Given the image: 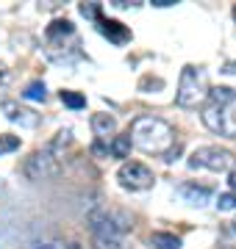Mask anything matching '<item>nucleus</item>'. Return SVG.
I'll use <instances>...</instances> for the list:
<instances>
[{"label": "nucleus", "instance_id": "obj_1", "mask_svg": "<svg viewBox=\"0 0 236 249\" xmlns=\"http://www.w3.org/2000/svg\"><path fill=\"white\" fill-rule=\"evenodd\" d=\"M234 103H236V89H231V86L209 89L206 103H203V124L211 133L236 136V122H234V114H231Z\"/></svg>", "mask_w": 236, "mask_h": 249}, {"label": "nucleus", "instance_id": "obj_2", "mask_svg": "<svg viewBox=\"0 0 236 249\" xmlns=\"http://www.w3.org/2000/svg\"><path fill=\"white\" fill-rule=\"evenodd\" d=\"M131 144H137L139 150L153 152V155H164L175 144V130L170 122H164L158 116H139L131 124Z\"/></svg>", "mask_w": 236, "mask_h": 249}, {"label": "nucleus", "instance_id": "obj_3", "mask_svg": "<svg viewBox=\"0 0 236 249\" xmlns=\"http://www.w3.org/2000/svg\"><path fill=\"white\" fill-rule=\"evenodd\" d=\"M206 94H209V78H206V70H203V67H195V64H186V67L181 70L178 91H175L178 106L195 108V106H200V103H206Z\"/></svg>", "mask_w": 236, "mask_h": 249}, {"label": "nucleus", "instance_id": "obj_4", "mask_svg": "<svg viewBox=\"0 0 236 249\" xmlns=\"http://www.w3.org/2000/svg\"><path fill=\"white\" fill-rule=\"evenodd\" d=\"M192 169H209V172H231L236 163V155L225 147H197L189 155Z\"/></svg>", "mask_w": 236, "mask_h": 249}, {"label": "nucleus", "instance_id": "obj_5", "mask_svg": "<svg viewBox=\"0 0 236 249\" xmlns=\"http://www.w3.org/2000/svg\"><path fill=\"white\" fill-rule=\"evenodd\" d=\"M89 227L95 235H125L131 230V219L117 211H95L89 216Z\"/></svg>", "mask_w": 236, "mask_h": 249}, {"label": "nucleus", "instance_id": "obj_6", "mask_svg": "<svg viewBox=\"0 0 236 249\" xmlns=\"http://www.w3.org/2000/svg\"><path fill=\"white\" fill-rule=\"evenodd\" d=\"M117 180L119 186L128 188V191H147V188L153 186V172L147 169L145 163H139V160H128L122 163L117 172Z\"/></svg>", "mask_w": 236, "mask_h": 249}, {"label": "nucleus", "instance_id": "obj_7", "mask_svg": "<svg viewBox=\"0 0 236 249\" xmlns=\"http://www.w3.org/2000/svg\"><path fill=\"white\" fill-rule=\"evenodd\" d=\"M22 172H25L28 180H47L59 172V160L47 150H37V152H31V158L25 160Z\"/></svg>", "mask_w": 236, "mask_h": 249}, {"label": "nucleus", "instance_id": "obj_8", "mask_svg": "<svg viewBox=\"0 0 236 249\" xmlns=\"http://www.w3.org/2000/svg\"><path fill=\"white\" fill-rule=\"evenodd\" d=\"M0 108H3L6 119H9V122H14V124H20V127H37V124L42 122V116H39L37 111L20 106V103H14V100H3V103H0Z\"/></svg>", "mask_w": 236, "mask_h": 249}, {"label": "nucleus", "instance_id": "obj_9", "mask_svg": "<svg viewBox=\"0 0 236 249\" xmlns=\"http://www.w3.org/2000/svg\"><path fill=\"white\" fill-rule=\"evenodd\" d=\"M95 22H98V31L109 42H114V45H125L128 39H131V31H128L122 22H117V19H109V17H103V14H98L95 17Z\"/></svg>", "mask_w": 236, "mask_h": 249}, {"label": "nucleus", "instance_id": "obj_10", "mask_svg": "<svg viewBox=\"0 0 236 249\" xmlns=\"http://www.w3.org/2000/svg\"><path fill=\"white\" fill-rule=\"evenodd\" d=\"M45 36H47L50 50H53V47H64V39H70V42L78 39V36H75V25L70 22V19H53V22L47 25Z\"/></svg>", "mask_w": 236, "mask_h": 249}, {"label": "nucleus", "instance_id": "obj_11", "mask_svg": "<svg viewBox=\"0 0 236 249\" xmlns=\"http://www.w3.org/2000/svg\"><path fill=\"white\" fill-rule=\"evenodd\" d=\"M178 194L186 199L189 205H206L211 199V188H206V186H197V183H183L181 188H178Z\"/></svg>", "mask_w": 236, "mask_h": 249}, {"label": "nucleus", "instance_id": "obj_12", "mask_svg": "<svg viewBox=\"0 0 236 249\" xmlns=\"http://www.w3.org/2000/svg\"><path fill=\"white\" fill-rule=\"evenodd\" d=\"M92 130H95V136L103 142V139L114 136V130H117V119H114L111 114H95L92 116Z\"/></svg>", "mask_w": 236, "mask_h": 249}, {"label": "nucleus", "instance_id": "obj_13", "mask_svg": "<svg viewBox=\"0 0 236 249\" xmlns=\"http://www.w3.org/2000/svg\"><path fill=\"white\" fill-rule=\"evenodd\" d=\"M150 244L156 249H181V238L173 235V232H153L150 235Z\"/></svg>", "mask_w": 236, "mask_h": 249}, {"label": "nucleus", "instance_id": "obj_14", "mask_svg": "<svg viewBox=\"0 0 236 249\" xmlns=\"http://www.w3.org/2000/svg\"><path fill=\"white\" fill-rule=\"evenodd\" d=\"M131 147H134V144H131V136L128 133H119V136L111 139V155H114V158H128V155H131Z\"/></svg>", "mask_w": 236, "mask_h": 249}, {"label": "nucleus", "instance_id": "obj_15", "mask_svg": "<svg viewBox=\"0 0 236 249\" xmlns=\"http://www.w3.org/2000/svg\"><path fill=\"white\" fill-rule=\"evenodd\" d=\"M95 249H131L122 235H95Z\"/></svg>", "mask_w": 236, "mask_h": 249}, {"label": "nucleus", "instance_id": "obj_16", "mask_svg": "<svg viewBox=\"0 0 236 249\" xmlns=\"http://www.w3.org/2000/svg\"><path fill=\"white\" fill-rule=\"evenodd\" d=\"M59 97H61V103L67 108H83L86 106V97H83L81 91H70V89H64L61 94H59Z\"/></svg>", "mask_w": 236, "mask_h": 249}, {"label": "nucleus", "instance_id": "obj_17", "mask_svg": "<svg viewBox=\"0 0 236 249\" xmlns=\"http://www.w3.org/2000/svg\"><path fill=\"white\" fill-rule=\"evenodd\" d=\"M22 97H28V100H45V97H47L45 83H42V80H34V83H28V89L22 91Z\"/></svg>", "mask_w": 236, "mask_h": 249}, {"label": "nucleus", "instance_id": "obj_18", "mask_svg": "<svg viewBox=\"0 0 236 249\" xmlns=\"http://www.w3.org/2000/svg\"><path fill=\"white\" fill-rule=\"evenodd\" d=\"M73 142V133H70V130H61V133H56V139H53V144H50V155H59V150H61V147H67V144Z\"/></svg>", "mask_w": 236, "mask_h": 249}, {"label": "nucleus", "instance_id": "obj_19", "mask_svg": "<svg viewBox=\"0 0 236 249\" xmlns=\"http://www.w3.org/2000/svg\"><path fill=\"white\" fill-rule=\"evenodd\" d=\"M14 150H20V136L3 133V136H0V155H6V152H14Z\"/></svg>", "mask_w": 236, "mask_h": 249}, {"label": "nucleus", "instance_id": "obj_20", "mask_svg": "<svg viewBox=\"0 0 236 249\" xmlns=\"http://www.w3.org/2000/svg\"><path fill=\"white\" fill-rule=\"evenodd\" d=\"M25 249H64L61 241H31Z\"/></svg>", "mask_w": 236, "mask_h": 249}, {"label": "nucleus", "instance_id": "obj_21", "mask_svg": "<svg viewBox=\"0 0 236 249\" xmlns=\"http://www.w3.org/2000/svg\"><path fill=\"white\" fill-rule=\"evenodd\" d=\"M217 208L219 211H231V208H236V194H219V199H217Z\"/></svg>", "mask_w": 236, "mask_h": 249}, {"label": "nucleus", "instance_id": "obj_22", "mask_svg": "<svg viewBox=\"0 0 236 249\" xmlns=\"http://www.w3.org/2000/svg\"><path fill=\"white\" fill-rule=\"evenodd\" d=\"M81 14H83V17H92V19H95V17L100 14V6H98V3H81Z\"/></svg>", "mask_w": 236, "mask_h": 249}, {"label": "nucleus", "instance_id": "obj_23", "mask_svg": "<svg viewBox=\"0 0 236 249\" xmlns=\"http://www.w3.org/2000/svg\"><path fill=\"white\" fill-rule=\"evenodd\" d=\"M6 80H9V67L0 61V86H6Z\"/></svg>", "mask_w": 236, "mask_h": 249}, {"label": "nucleus", "instance_id": "obj_24", "mask_svg": "<svg viewBox=\"0 0 236 249\" xmlns=\"http://www.w3.org/2000/svg\"><path fill=\"white\" fill-rule=\"evenodd\" d=\"M92 150H95V155H106V147H103V142H95V147H92Z\"/></svg>", "mask_w": 236, "mask_h": 249}, {"label": "nucleus", "instance_id": "obj_25", "mask_svg": "<svg viewBox=\"0 0 236 249\" xmlns=\"http://www.w3.org/2000/svg\"><path fill=\"white\" fill-rule=\"evenodd\" d=\"M228 186H231V194H236V172H231V178H228Z\"/></svg>", "mask_w": 236, "mask_h": 249}, {"label": "nucleus", "instance_id": "obj_26", "mask_svg": "<svg viewBox=\"0 0 236 249\" xmlns=\"http://www.w3.org/2000/svg\"><path fill=\"white\" fill-rule=\"evenodd\" d=\"M222 72H228V75H236V61L225 64V70H222Z\"/></svg>", "mask_w": 236, "mask_h": 249}, {"label": "nucleus", "instance_id": "obj_27", "mask_svg": "<svg viewBox=\"0 0 236 249\" xmlns=\"http://www.w3.org/2000/svg\"><path fill=\"white\" fill-rule=\"evenodd\" d=\"M173 3H175V0H153V6H161V9H164V6H173Z\"/></svg>", "mask_w": 236, "mask_h": 249}, {"label": "nucleus", "instance_id": "obj_28", "mask_svg": "<svg viewBox=\"0 0 236 249\" xmlns=\"http://www.w3.org/2000/svg\"><path fill=\"white\" fill-rule=\"evenodd\" d=\"M64 249H81V244H67Z\"/></svg>", "mask_w": 236, "mask_h": 249}, {"label": "nucleus", "instance_id": "obj_29", "mask_svg": "<svg viewBox=\"0 0 236 249\" xmlns=\"http://www.w3.org/2000/svg\"><path fill=\"white\" fill-rule=\"evenodd\" d=\"M234 106H236V103H234ZM234 122H236V111H234Z\"/></svg>", "mask_w": 236, "mask_h": 249}, {"label": "nucleus", "instance_id": "obj_30", "mask_svg": "<svg viewBox=\"0 0 236 249\" xmlns=\"http://www.w3.org/2000/svg\"><path fill=\"white\" fill-rule=\"evenodd\" d=\"M234 17H236V6H234Z\"/></svg>", "mask_w": 236, "mask_h": 249}, {"label": "nucleus", "instance_id": "obj_31", "mask_svg": "<svg viewBox=\"0 0 236 249\" xmlns=\"http://www.w3.org/2000/svg\"><path fill=\"white\" fill-rule=\"evenodd\" d=\"M234 230H236V222H234Z\"/></svg>", "mask_w": 236, "mask_h": 249}]
</instances>
